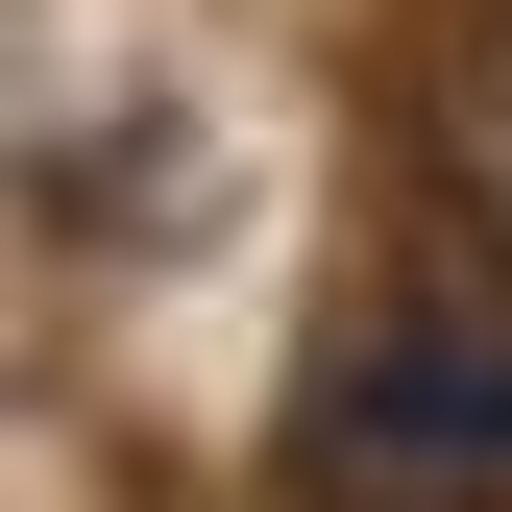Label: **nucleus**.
<instances>
[{"label":"nucleus","mask_w":512,"mask_h":512,"mask_svg":"<svg viewBox=\"0 0 512 512\" xmlns=\"http://www.w3.org/2000/svg\"><path fill=\"white\" fill-rule=\"evenodd\" d=\"M415 171H439V220L512 269V0H439L415 25Z\"/></svg>","instance_id":"obj_1"}]
</instances>
